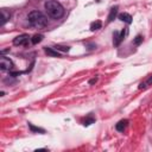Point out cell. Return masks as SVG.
<instances>
[{"mask_svg":"<svg viewBox=\"0 0 152 152\" xmlns=\"http://www.w3.org/2000/svg\"><path fill=\"white\" fill-rule=\"evenodd\" d=\"M44 6H45V10H46L48 14H49L50 17L55 18V19H58V18H61V17L64 14V9H63V6H62L59 3L55 1V0H48Z\"/></svg>","mask_w":152,"mask_h":152,"instance_id":"obj_1","label":"cell"},{"mask_svg":"<svg viewBox=\"0 0 152 152\" xmlns=\"http://www.w3.org/2000/svg\"><path fill=\"white\" fill-rule=\"evenodd\" d=\"M28 19H29L30 24H31L32 26H35V28H44V26H46V24H48L46 17H45L42 12H39V11H32V12L29 14Z\"/></svg>","mask_w":152,"mask_h":152,"instance_id":"obj_2","label":"cell"},{"mask_svg":"<svg viewBox=\"0 0 152 152\" xmlns=\"http://www.w3.org/2000/svg\"><path fill=\"white\" fill-rule=\"evenodd\" d=\"M12 67H13V63L10 58H7V57L0 58V68L3 70H10V69H12Z\"/></svg>","mask_w":152,"mask_h":152,"instance_id":"obj_3","label":"cell"},{"mask_svg":"<svg viewBox=\"0 0 152 152\" xmlns=\"http://www.w3.org/2000/svg\"><path fill=\"white\" fill-rule=\"evenodd\" d=\"M125 33H126V31H121V32L115 31V32H114V35H113V44H114L115 46H118V45L120 44V42L124 39Z\"/></svg>","mask_w":152,"mask_h":152,"instance_id":"obj_4","label":"cell"},{"mask_svg":"<svg viewBox=\"0 0 152 152\" xmlns=\"http://www.w3.org/2000/svg\"><path fill=\"white\" fill-rule=\"evenodd\" d=\"M28 41H29L28 35H20V36H18L13 39V44L14 45H24V44L28 43Z\"/></svg>","mask_w":152,"mask_h":152,"instance_id":"obj_5","label":"cell"},{"mask_svg":"<svg viewBox=\"0 0 152 152\" xmlns=\"http://www.w3.org/2000/svg\"><path fill=\"white\" fill-rule=\"evenodd\" d=\"M127 124H128L127 120H120V121L117 124L115 128H117L119 132H124V131L126 130V127H127Z\"/></svg>","mask_w":152,"mask_h":152,"instance_id":"obj_6","label":"cell"},{"mask_svg":"<svg viewBox=\"0 0 152 152\" xmlns=\"http://www.w3.org/2000/svg\"><path fill=\"white\" fill-rule=\"evenodd\" d=\"M119 19L122 20V22H125V23H127V24H131L132 23V17L128 13H121V14H119Z\"/></svg>","mask_w":152,"mask_h":152,"instance_id":"obj_7","label":"cell"},{"mask_svg":"<svg viewBox=\"0 0 152 152\" xmlns=\"http://www.w3.org/2000/svg\"><path fill=\"white\" fill-rule=\"evenodd\" d=\"M101 26H102L101 22H100V20H96V22H93V23L90 24V30H92V31H95V30L101 29Z\"/></svg>","mask_w":152,"mask_h":152,"instance_id":"obj_8","label":"cell"},{"mask_svg":"<svg viewBox=\"0 0 152 152\" xmlns=\"http://www.w3.org/2000/svg\"><path fill=\"white\" fill-rule=\"evenodd\" d=\"M42 41H43V36H42V35H35V36L31 38L32 44H38V43H41Z\"/></svg>","mask_w":152,"mask_h":152,"instance_id":"obj_9","label":"cell"},{"mask_svg":"<svg viewBox=\"0 0 152 152\" xmlns=\"http://www.w3.org/2000/svg\"><path fill=\"white\" fill-rule=\"evenodd\" d=\"M117 13H118V7H113V9L111 10V13H109V16H108V22H112V20L115 18Z\"/></svg>","mask_w":152,"mask_h":152,"instance_id":"obj_10","label":"cell"},{"mask_svg":"<svg viewBox=\"0 0 152 152\" xmlns=\"http://www.w3.org/2000/svg\"><path fill=\"white\" fill-rule=\"evenodd\" d=\"M45 52H46L49 56H52V57H59V54L57 52V50H56V51H54L52 49L46 48V49H45Z\"/></svg>","mask_w":152,"mask_h":152,"instance_id":"obj_11","label":"cell"},{"mask_svg":"<svg viewBox=\"0 0 152 152\" xmlns=\"http://www.w3.org/2000/svg\"><path fill=\"white\" fill-rule=\"evenodd\" d=\"M9 18H10V16L6 13V11H5V10H3V22H1V25H4V24H5V22H6Z\"/></svg>","mask_w":152,"mask_h":152,"instance_id":"obj_12","label":"cell"},{"mask_svg":"<svg viewBox=\"0 0 152 152\" xmlns=\"http://www.w3.org/2000/svg\"><path fill=\"white\" fill-rule=\"evenodd\" d=\"M94 120H95V119L90 117V118H88V119H86V120H85V122H83V125H85V126H89L90 124H93V122H94Z\"/></svg>","mask_w":152,"mask_h":152,"instance_id":"obj_13","label":"cell"},{"mask_svg":"<svg viewBox=\"0 0 152 152\" xmlns=\"http://www.w3.org/2000/svg\"><path fill=\"white\" fill-rule=\"evenodd\" d=\"M141 42H143V37H141L140 35H139V36H137V37L134 38V44H135V45H139Z\"/></svg>","mask_w":152,"mask_h":152,"instance_id":"obj_14","label":"cell"},{"mask_svg":"<svg viewBox=\"0 0 152 152\" xmlns=\"http://www.w3.org/2000/svg\"><path fill=\"white\" fill-rule=\"evenodd\" d=\"M56 50H62V51H69V46H61V45H56L55 46Z\"/></svg>","mask_w":152,"mask_h":152,"instance_id":"obj_15","label":"cell"},{"mask_svg":"<svg viewBox=\"0 0 152 152\" xmlns=\"http://www.w3.org/2000/svg\"><path fill=\"white\" fill-rule=\"evenodd\" d=\"M30 128H31L32 131H35V132H42V133H44V130H42V128H38V127H35L33 125H30Z\"/></svg>","mask_w":152,"mask_h":152,"instance_id":"obj_16","label":"cell"},{"mask_svg":"<svg viewBox=\"0 0 152 152\" xmlns=\"http://www.w3.org/2000/svg\"><path fill=\"white\" fill-rule=\"evenodd\" d=\"M96 81H98V79H93V80H90V81H89V83H90V85H94Z\"/></svg>","mask_w":152,"mask_h":152,"instance_id":"obj_17","label":"cell"}]
</instances>
